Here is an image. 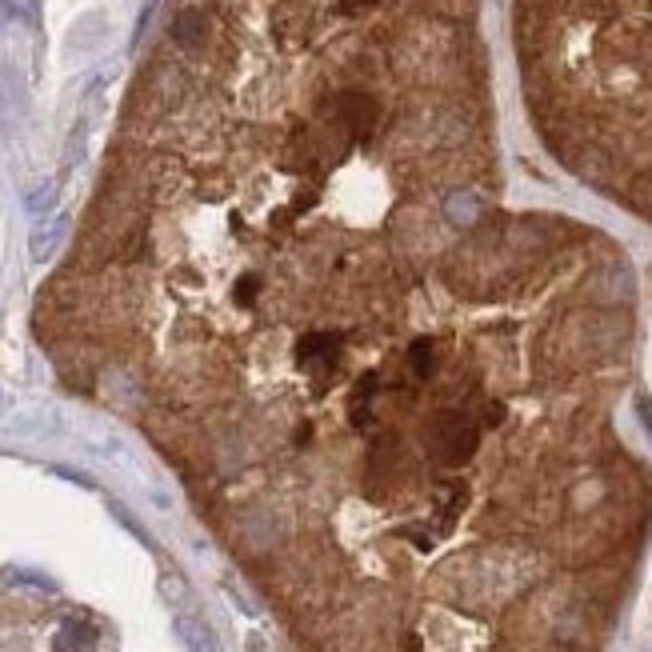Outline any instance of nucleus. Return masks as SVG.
Wrapping results in <instances>:
<instances>
[{
	"label": "nucleus",
	"instance_id": "f03ea898",
	"mask_svg": "<svg viewBox=\"0 0 652 652\" xmlns=\"http://www.w3.org/2000/svg\"><path fill=\"white\" fill-rule=\"evenodd\" d=\"M56 652H64V648H56Z\"/></svg>",
	"mask_w": 652,
	"mask_h": 652
},
{
	"label": "nucleus",
	"instance_id": "f257e3e1",
	"mask_svg": "<svg viewBox=\"0 0 652 652\" xmlns=\"http://www.w3.org/2000/svg\"><path fill=\"white\" fill-rule=\"evenodd\" d=\"M176 636L184 640L188 652H216L212 632H208L200 620H192V616H176Z\"/></svg>",
	"mask_w": 652,
	"mask_h": 652
}]
</instances>
